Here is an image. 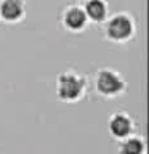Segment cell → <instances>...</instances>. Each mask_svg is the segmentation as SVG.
I'll return each instance as SVG.
<instances>
[{"label": "cell", "mask_w": 149, "mask_h": 154, "mask_svg": "<svg viewBox=\"0 0 149 154\" xmlns=\"http://www.w3.org/2000/svg\"><path fill=\"white\" fill-rule=\"evenodd\" d=\"M87 91V80L79 72L67 69L56 77V96L62 103H77Z\"/></svg>", "instance_id": "cell-1"}, {"label": "cell", "mask_w": 149, "mask_h": 154, "mask_svg": "<svg viewBox=\"0 0 149 154\" xmlns=\"http://www.w3.org/2000/svg\"><path fill=\"white\" fill-rule=\"evenodd\" d=\"M95 88L98 95L111 100L125 93L127 82L123 80V77L117 71L109 69V67H103L95 75Z\"/></svg>", "instance_id": "cell-2"}, {"label": "cell", "mask_w": 149, "mask_h": 154, "mask_svg": "<svg viewBox=\"0 0 149 154\" xmlns=\"http://www.w3.org/2000/svg\"><path fill=\"white\" fill-rule=\"evenodd\" d=\"M84 11L87 18L91 19L93 23H103L108 16V7L103 0H88L85 3Z\"/></svg>", "instance_id": "cell-8"}, {"label": "cell", "mask_w": 149, "mask_h": 154, "mask_svg": "<svg viewBox=\"0 0 149 154\" xmlns=\"http://www.w3.org/2000/svg\"><path fill=\"white\" fill-rule=\"evenodd\" d=\"M0 16L7 23H18L24 16V2L23 0H2Z\"/></svg>", "instance_id": "cell-6"}, {"label": "cell", "mask_w": 149, "mask_h": 154, "mask_svg": "<svg viewBox=\"0 0 149 154\" xmlns=\"http://www.w3.org/2000/svg\"><path fill=\"white\" fill-rule=\"evenodd\" d=\"M87 21H88V18H87L84 8L80 7H69L62 14V26L72 32L84 31Z\"/></svg>", "instance_id": "cell-5"}, {"label": "cell", "mask_w": 149, "mask_h": 154, "mask_svg": "<svg viewBox=\"0 0 149 154\" xmlns=\"http://www.w3.org/2000/svg\"><path fill=\"white\" fill-rule=\"evenodd\" d=\"M108 128H109V133L114 140H120L130 137L133 135L135 132V120L132 119V116L125 111H117L114 112L112 116L109 117L108 120Z\"/></svg>", "instance_id": "cell-4"}, {"label": "cell", "mask_w": 149, "mask_h": 154, "mask_svg": "<svg viewBox=\"0 0 149 154\" xmlns=\"http://www.w3.org/2000/svg\"><path fill=\"white\" fill-rule=\"evenodd\" d=\"M119 154H146V143L143 137L130 135V137L120 140Z\"/></svg>", "instance_id": "cell-7"}, {"label": "cell", "mask_w": 149, "mask_h": 154, "mask_svg": "<svg viewBox=\"0 0 149 154\" xmlns=\"http://www.w3.org/2000/svg\"><path fill=\"white\" fill-rule=\"evenodd\" d=\"M104 32H106V38L114 43L130 42L135 35V23L128 14L119 13L106 23Z\"/></svg>", "instance_id": "cell-3"}]
</instances>
